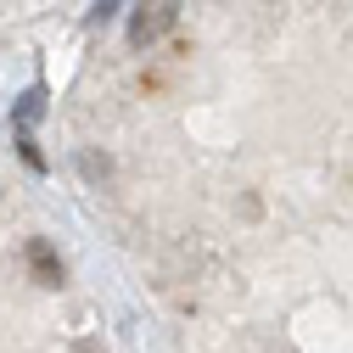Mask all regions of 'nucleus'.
<instances>
[{
	"mask_svg": "<svg viewBox=\"0 0 353 353\" xmlns=\"http://www.w3.org/2000/svg\"><path fill=\"white\" fill-rule=\"evenodd\" d=\"M174 23H180V0H141L135 17H129V39L135 46H157Z\"/></svg>",
	"mask_w": 353,
	"mask_h": 353,
	"instance_id": "f257e3e1",
	"label": "nucleus"
},
{
	"mask_svg": "<svg viewBox=\"0 0 353 353\" xmlns=\"http://www.w3.org/2000/svg\"><path fill=\"white\" fill-rule=\"evenodd\" d=\"M28 270H34L39 286H62V258H57L51 241H28Z\"/></svg>",
	"mask_w": 353,
	"mask_h": 353,
	"instance_id": "f03ea898",
	"label": "nucleus"
},
{
	"mask_svg": "<svg viewBox=\"0 0 353 353\" xmlns=\"http://www.w3.org/2000/svg\"><path fill=\"white\" fill-rule=\"evenodd\" d=\"M79 168L90 174V180H107V168H112V163H107V157H96V152H84V157H79Z\"/></svg>",
	"mask_w": 353,
	"mask_h": 353,
	"instance_id": "7ed1b4c3",
	"label": "nucleus"
},
{
	"mask_svg": "<svg viewBox=\"0 0 353 353\" xmlns=\"http://www.w3.org/2000/svg\"><path fill=\"white\" fill-rule=\"evenodd\" d=\"M17 146H23V163H28V168H46V157H39V146H34V141H28V135H23V141H17Z\"/></svg>",
	"mask_w": 353,
	"mask_h": 353,
	"instance_id": "20e7f679",
	"label": "nucleus"
}]
</instances>
